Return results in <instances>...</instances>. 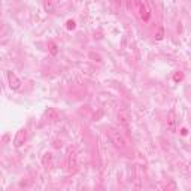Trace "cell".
I'll list each match as a JSON object with an SVG mask.
<instances>
[{"label": "cell", "instance_id": "6da1fadb", "mask_svg": "<svg viewBox=\"0 0 191 191\" xmlns=\"http://www.w3.org/2000/svg\"><path fill=\"white\" fill-rule=\"evenodd\" d=\"M109 136H110V140L112 143L115 145L116 148H120V149H125V146H127V140L124 139V136L115 129H110L109 130Z\"/></svg>", "mask_w": 191, "mask_h": 191}, {"label": "cell", "instance_id": "7a4b0ae2", "mask_svg": "<svg viewBox=\"0 0 191 191\" xmlns=\"http://www.w3.org/2000/svg\"><path fill=\"white\" fill-rule=\"evenodd\" d=\"M27 129H20L18 131H17V135H15V139H14V145L17 146V148H20V146H22L24 143H26V140H27Z\"/></svg>", "mask_w": 191, "mask_h": 191}, {"label": "cell", "instance_id": "3957f363", "mask_svg": "<svg viewBox=\"0 0 191 191\" xmlns=\"http://www.w3.org/2000/svg\"><path fill=\"white\" fill-rule=\"evenodd\" d=\"M66 163H67V169L69 170H75L76 166H78V158H76V152L75 149L67 151V155H66Z\"/></svg>", "mask_w": 191, "mask_h": 191}, {"label": "cell", "instance_id": "277c9868", "mask_svg": "<svg viewBox=\"0 0 191 191\" xmlns=\"http://www.w3.org/2000/svg\"><path fill=\"white\" fill-rule=\"evenodd\" d=\"M6 76H7V82H9V87L12 90H20L21 88V81L20 78L15 75L12 70H7L6 72Z\"/></svg>", "mask_w": 191, "mask_h": 191}, {"label": "cell", "instance_id": "5b68a950", "mask_svg": "<svg viewBox=\"0 0 191 191\" xmlns=\"http://www.w3.org/2000/svg\"><path fill=\"white\" fill-rule=\"evenodd\" d=\"M135 6H136V11H137V14H139V17H140L142 20L148 21V18H149V14H148V11H146V6L143 5L142 0H135Z\"/></svg>", "mask_w": 191, "mask_h": 191}, {"label": "cell", "instance_id": "8992f818", "mask_svg": "<svg viewBox=\"0 0 191 191\" xmlns=\"http://www.w3.org/2000/svg\"><path fill=\"white\" fill-rule=\"evenodd\" d=\"M116 118H118V123L120 125H123L125 129H129V124H130V114L127 110H120L116 114Z\"/></svg>", "mask_w": 191, "mask_h": 191}, {"label": "cell", "instance_id": "52a82bcc", "mask_svg": "<svg viewBox=\"0 0 191 191\" xmlns=\"http://www.w3.org/2000/svg\"><path fill=\"white\" fill-rule=\"evenodd\" d=\"M167 129L170 133L176 131V115H175V110H170L167 114Z\"/></svg>", "mask_w": 191, "mask_h": 191}, {"label": "cell", "instance_id": "ba28073f", "mask_svg": "<svg viewBox=\"0 0 191 191\" xmlns=\"http://www.w3.org/2000/svg\"><path fill=\"white\" fill-rule=\"evenodd\" d=\"M52 160H54V155H52L51 152H45L43 157H42V164H43V167L51 169V167H52Z\"/></svg>", "mask_w": 191, "mask_h": 191}, {"label": "cell", "instance_id": "9c48e42d", "mask_svg": "<svg viewBox=\"0 0 191 191\" xmlns=\"http://www.w3.org/2000/svg\"><path fill=\"white\" fill-rule=\"evenodd\" d=\"M45 11H47L48 14H54V3H52V0H45Z\"/></svg>", "mask_w": 191, "mask_h": 191}, {"label": "cell", "instance_id": "30bf717a", "mask_svg": "<svg viewBox=\"0 0 191 191\" xmlns=\"http://www.w3.org/2000/svg\"><path fill=\"white\" fill-rule=\"evenodd\" d=\"M163 37H164V28L158 27L157 33H155V41H163Z\"/></svg>", "mask_w": 191, "mask_h": 191}, {"label": "cell", "instance_id": "8fae6325", "mask_svg": "<svg viewBox=\"0 0 191 191\" xmlns=\"http://www.w3.org/2000/svg\"><path fill=\"white\" fill-rule=\"evenodd\" d=\"M45 115H47L48 120H54V116L57 115V110H55V109H49V110H47V114H45Z\"/></svg>", "mask_w": 191, "mask_h": 191}, {"label": "cell", "instance_id": "7c38bea8", "mask_svg": "<svg viewBox=\"0 0 191 191\" xmlns=\"http://www.w3.org/2000/svg\"><path fill=\"white\" fill-rule=\"evenodd\" d=\"M49 51H51V54H52V55H55L57 52H58V49H57V45H55L54 42H51V43H49Z\"/></svg>", "mask_w": 191, "mask_h": 191}, {"label": "cell", "instance_id": "4fadbf2b", "mask_svg": "<svg viewBox=\"0 0 191 191\" xmlns=\"http://www.w3.org/2000/svg\"><path fill=\"white\" fill-rule=\"evenodd\" d=\"M66 27H67V30H75V27H76L75 21H73V20H69L67 24H66Z\"/></svg>", "mask_w": 191, "mask_h": 191}, {"label": "cell", "instance_id": "5bb4252c", "mask_svg": "<svg viewBox=\"0 0 191 191\" xmlns=\"http://www.w3.org/2000/svg\"><path fill=\"white\" fill-rule=\"evenodd\" d=\"M182 78H184V76H182V73H181V72H176V73H175V75H173V79H175V82L181 81V79H182Z\"/></svg>", "mask_w": 191, "mask_h": 191}, {"label": "cell", "instance_id": "9a60e30c", "mask_svg": "<svg viewBox=\"0 0 191 191\" xmlns=\"http://www.w3.org/2000/svg\"><path fill=\"white\" fill-rule=\"evenodd\" d=\"M114 2H115L116 7H121V5H123V0H114Z\"/></svg>", "mask_w": 191, "mask_h": 191}, {"label": "cell", "instance_id": "2e32d148", "mask_svg": "<svg viewBox=\"0 0 191 191\" xmlns=\"http://www.w3.org/2000/svg\"><path fill=\"white\" fill-rule=\"evenodd\" d=\"M181 135H182V136H187V135H188V130L185 129V127L184 129H181Z\"/></svg>", "mask_w": 191, "mask_h": 191}]
</instances>
